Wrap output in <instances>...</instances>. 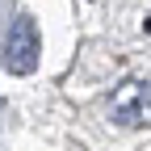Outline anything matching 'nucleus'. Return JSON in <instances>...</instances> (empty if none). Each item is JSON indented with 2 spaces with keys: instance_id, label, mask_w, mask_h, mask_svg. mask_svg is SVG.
Listing matches in <instances>:
<instances>
[{
  "instance_id": "f257e3e1",
  "label": "nucleus",
  "mask_w": 151,
  "mask_h": 151,
  "mask_svg": "<svg viewBox=\"0 0 151 151\" xmlns=\"http://www.w3.org/2000/svg\"><path fill=\"white\" fill-rule=\"evenodd\" d=\"M38 55H42V34H38V21L29 13H21L9 29V42H4V67L13 76H29L38 67Z\"/></svg>"
},
{
  "instance_id": "f03ea898",
  "label": "nucleus",
  "mask_w": 151,
  "mask_h": 151,
  "mask_svg": "<svg viewBox=\"0 0 151 151\" xmlns=\"http://www.w3.org/2000/svg\"><path fill=\"white\" fill-rule=\"evenodd\" d=\"M109 118L118 126H143V122H151V80H147V76L122 80V88L113 92Z\"/></svg>"
}]
</instances>
